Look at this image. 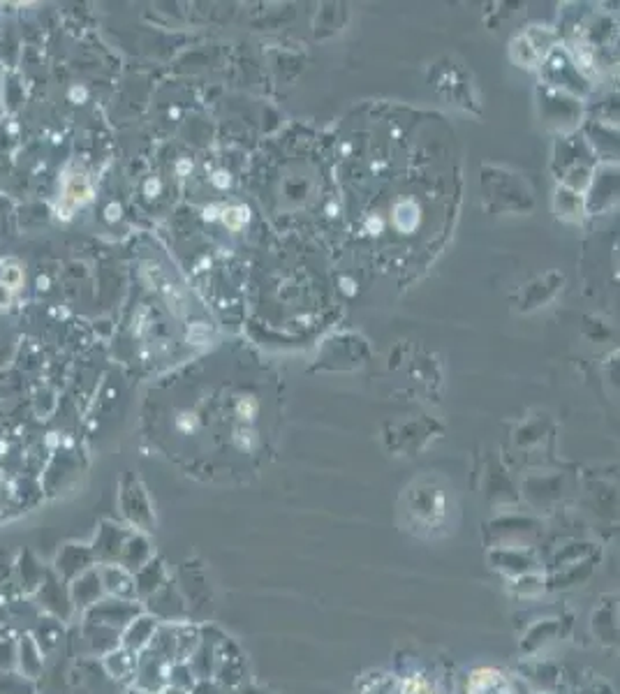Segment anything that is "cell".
Listing matches in <instances>:
<instances>
[{
  "label": "cell",
  "instance_id": "6da1fadb",
  "mask_svg": "<svg viewBox=\"0 0 620 694\" xmlns=\"http://www.w3.org/2000/svg\"><path fill=\"white\" fill-rule=\"evenodd\" d=\"M89 183H86L84 176H74L72 181L68 183V190H65V199H68L70 206L74 204H81L84 199H89Z\"/></svg>",
  "mask_w": 620,
  "mask_h": 694
},
{
  "label": "cell",
  "instance_id": "7a4b0ae2",
  "mask_svg": "<svg viewBox=\"0 0 620 694\" xmlns=\"http://www.w3.org/2000/svg\"><path fill=\"white\" fill-rule=\"evenodd\" d=\"M405 694H433V692L428 689V685H426L424 680L415 679L405 683Z\"/></svg>",
  "mask_w": 620,
  "mask_h": 694
}]
</instances>
